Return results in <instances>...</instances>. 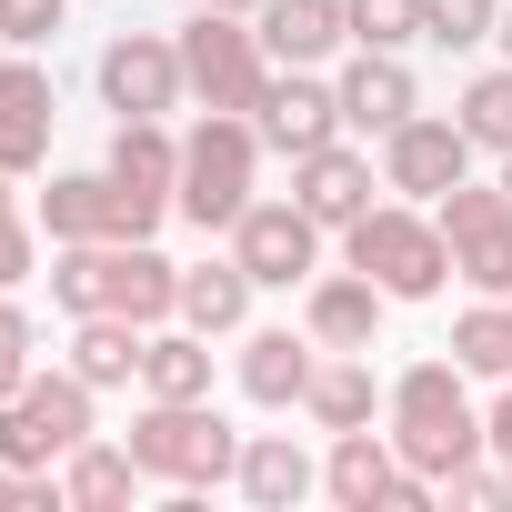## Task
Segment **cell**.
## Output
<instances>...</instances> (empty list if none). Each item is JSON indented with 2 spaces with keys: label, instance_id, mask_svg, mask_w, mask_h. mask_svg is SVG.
I'll return each mask as SVG.
<instances>
[{
  "label": "cell",
  "instance_id": "obj_26",
  "mask_svg": "<svg viewBox=\"0 0 512 512\" xmlns=\"http://www.w3.org/2000/svg\"><path fill=\"white\" fill-rule=\"evenodd\" d=\"M141 322H121V312H81L71 322V372L91 382V392H121V382H141Z\"/></svg>",
  "mask_w": 512,
  "mask_h": 512
},
{
  "label": "cell",
  "instance_id": "obj_5",
  "mask_svg": "<svg viewBox=\"0 0 512 512\" xmlns=\"http://www.w3.org/2000/svg\"><path fill=\"white\" fill-rule=\"evenodd\" d=\"M131 462L151 472V482H171V492H211V482H231L241 472V432L211 412V402H151L141 392V412H131Z\"/></svg>",
  "mask_w": 512,
  "mask_h": 512
},
{
  "label": "cell",
  "instance_id": "obj_7",
  "mask_svg": "<svg viewBox=\"0 0 512 512\" xmlns=\"http://www.w3.org/2000/svg\"><path fill=\"white\" fill-rule=\"evenodd\" d=\"M181 71H191V101L201 111H262V91H272V51H262V31H251L241 11H201L181 21Z\"/></svg>",
  "mask_w": 512,
  "mask_h": 512
},
{
  "label": "cell",
  "instance_id": "obj_40",
  "mask_svg": "<svg viewBox=\"0 0 512 512\" xmlns=\"http://www.w3.org/2000/svg\"><path fill=\"white\" fill-rule=\"evenodd\" d=\"M0 51H11V41H0Z\"/></svg>",
  "mask_w": 512,
  "mask_h": 512
},
{
  "label": "cell",
  "instance_id": "obj_4",
  "mask_svg": "<svg viewBox=\"0 0 512 512\" xmlns=\"http://www.w3.org/2000/svg\"><path fill=\"white\" fill-rule=\"evenodd\" d=\"M342 262L352 272H372L392 302H442V282H452V241H442V221L422 211V201H372L352 231H342Z\"/></svg>",
  "mask_w": 512,
  "mask_h": 512
},
{
  "label": "cell",
  "instance_id": "obj_31",
  "mask_svg": "<svg viewBox=\"0 0 512 512\" xmlns=\"http://www.w3.org/2000/svg\"><path fill=\"white\" fill-rule=\"evenodd\" d=\"M31 372H41V322H31L21 292H0V402H11Z\"/></svg>",
  "mask_w": 512,
  "mask_h": 512
},
{
  "label": "cell",
  "instance_id": "obj_22",
  "mask_svg": "<svg viewBox=\"0 0 512 512\" xmlns=\"http://www.w3.org/2000/svg\"><path fill=\"white\" fill-rule=\"evenodd\" d=\"M141 482H151V472L131 462V442H101V432H91V442L61 462V512H131Z\"/></svg>",
  "mask_w": 512,
  "mask_h": 512
},
{
  "label": "cell",
  "instance_id": "obj_12",
  "mask_svg": "<svg viewBox=\"0 0 512 512\" xmlns=\"http://www.w3.org/2000/svg\"><path fill=\"white\" fill-rule=\"evenodd\" d=\"M51 121H61V91L41 71V51H0V171L31 181L51 161Z\"/></svg>",
  "mask_w": 512,
  "mask_h": 512
},
{
  "label": "cell",
  "instance_id": "obj_25",
  "mask_svg": "<svg viewBox=\"0 0 512 512\" xmlns=\"http://www.w3.org/2000/svg\"><path fill=\"white\" fill-rule=\"evenodd\" d=\"M251 292H262V282H251L231 251H221V262H191V272H181V322L211 332V342H231V332L251 322Z\"/></svg>",
  "mask_w": 512,
  "mask_h": 512
},
{
  "label": "cell",
  "instance_id": "obj_13",
  "mask_svg": "<svg viewBox=\"0 0 512 512\" xmlns=\"http://www.w3.org/2000/svg\"><path fill=\"white\" fill-rule=\"evenodd\" d=\"M372 191H382V161L342 131V141H322V151H302L292 161V201L322 221V231H352L362 211H372Z\"/></svg>",
  "mask_w": 512,
  "mask_h": 512
},
{
  "label": "cell",
  "instance_id": "obj_9",
  "mask_svg": "<svg viewBox=\"0 0 512 512\" xmlns=\"http://www.w3.org/2000/svg\"><path fill=\"white\" fill-rule=\"evenodd\" d=\"M432 221H442V241H452V282H472V292L512 302V191L462 171V181L432 201Z\"/></svg>",
  "mask_w": 512,
  "mask_h": 512
},
{
  "label": "cell",
  "instance_id": "obj_33",
  "mask_svg": "<svg viewBox=\"0 0 512 512\" xmlns=\"http://www.w3.org/2000/svg\"><path fill=\"white\" fill-rule=\"evenodd\" d=\"M31 282H41V221L0 211V292H31Z\"/></svg>",
  "mask_w": 512,
  "mask_h": 512
},
{
  "label": "cell",
  "instance_id": "obj_1",
  "mask_svg": "<svg viewBox=\"0 0 512 512\" xmlns=\"http://www.w3.org/2000/svg\"><path fill=\"white\" fill-rule=\"evenodd\" d=\"M51 312L81 322V312H121L141 332L181 322V262H161L151 241H51Z\"/></svg>",
  "mask_w": 512,
  "mask_h": 512
},
{
  "label": "cell",
  "instance_id": "obj_32",
  "mask_svg": "<svg viewBox=\"0 0 512 512\" xmlns=\"http://www.w3.org/2000/svg\"><path fill=\"white\" fill-rule=\"evenodd\" d=\"M71 31V0H0V41L11 51H51Z\"/></svg>",
  "mask_w": 512,
  "mask_h": 512
},
{
  "label": "cell",
  "instance_id": "obj_6",
  "mask_svg": "<svg viewBox=\"0 0 512 512\" xmlns=\"http://www.w3.org/2000/svg\"><path fill=\"white\" fill-rule=\"evenodd\" d=\"M91 432H101V392L71 362L61 372H31L11 402H0V462H21V472H61Z\"/></svg>",
  "mask_w": 512,
  "mask_h": 512
},
{
  "label": "cell",
  "instance_id": "obj_20",
  "mask_svg": "<svg viewBox=\"0 0 512 512\" xmlns=\"http://www.w3.org/2000/svg\"><path fill=\"white\" fill-rule=\"evenodd\" d=\"M101 171H111L121 191H141V201H171V191H181V131H171V121H111ZM171 221H181V211H171Z\"/></svg>",
  "mask_w": 512,
  "mask_h": 512
},
{
  "label": "cell",
  "instance_id": "obj_2",
  "mask_svg": "<svg viewBox=\"0 0 512 512\" xmlns=\"http://www.w3.org/2000/svg\"><path fill=\"white\" fill-rule=\"evenodd\" d=\"M382 432H392V452H402L412 472H432V482L492 452V432H482V402H472V372H462L452 352H432V362H402V372H392Z\"/></svg>",
  "mask_w": 512,
  "mask_h": 512
},
{
  "label": "cell",
  "instance_id": "obj_14",
  "mask_svg": "<svg viewBox=\"0 0 512 512\" xmlns=\"http://www.w3.org/2000/svg\"><path fill=\"white\" fill-rule=\"evenodd\" d=\"M251 131H262V151L302 161V151L342 141V91H332L322 71H272V91H262V111H251Z\"/></svg>",
  "mask_w": 512,
  "mask_h": 512
},
{
  "label": "cell",
  "instance_id": "obj_11",
  "mask_svg": "<svg viewBox=\"0 0 512 512\" xmlns=\"http://www.w3.org/2000/svg\"><path fill=\"white\" fill-rule=\"evenodd\" d=\"M382 151V191H402V201H442L462 171H472V131L452 121V111H412L392 141H372Z\"/></svg>",
  "mask_w": 512,
  "mask_h": 512
},
{
  "label": "cell",
  "instance_id": "obj_8",
  "mask_svg": "<svg viewBox=\"0 0 512 512\" xmlns=\"http://www.w3.org/2000/svg\"><path fill=\"white\" fill-rule=\"evenodd\" d=\"M91 91H101V111H121V121H171V111L191 101L181 31H111L101 61H91Z\"/></svg>",
  "mask_w": 512,
  "mask_h": 512
},
{
  "label": "cell",
  "instance_id": "obj_16",
  "mask_svg": "<svg viewBox=\"0 0 512 512\" xmlns=\"http://www.w3.org/2000/svg\"><path fill=\"white\" fill-rule=\"evenodd\" d=\"M332 91H342V131H352V141H392V131L422 111L402 51H352V61L332 71Z\"/></svg>",
  "mask_w": 512,
  "mask_h": 512
},
{
  "label": "cell",
  "instance_id": "obj_21",
  "mask_svg": "<svg viewBox=\"0 0 512 512\" xmlns=\"http://www.w3.org/2000/svg\"><path fill=\"white\" fill-rule=\"evenodd\" d=\"M382 402H392V382H372V352H322V372L302 392L312 432H362V422H382Z\"/></svg>",
  "mask_w": 512,
  "mask_h": 512
},
{
  "label": "cell",
  "instance_id": "obj_15",
  "mask_svg": "<svg viewBox=\"0 0 512 512\" xmlns=\"http://www.w3.org/2000/svg\"><path fill=\"white\" fill-rule=\"evenodd\" d=\"M382 312H392V292L372 282V272H312L302 282V332L322 342V352H372L382 342Z\"/></svg>",
  "mask_w": 512,
  "mask_h": 512
},
{
  "label": "cell",
  "instance_id": "obj_30",
  "mask_svg": "<svg viewBox=\"0 0 512 512\" xmlns=\"http://www.w3.org/2000/svg\"><path fill=\"white\" fill-rule=\"evenodd\" d=\"M352 11V51H412L422 41V0H342Z\"/></svg>",
  "mask_w": 512,
  "mask_h": 512
},
{
  "label": "cell",
  "instance_id": "obj_24",
  "mask_svg": "<svg viewBox=\"0 0 512 512\" xmlns=\"http://www.w3.org/2000/svg\"><path fill=\"white\" fill-rule=\"evenodd\" d=\"M141 392H151V402H211V332L161 322V332L141 342Z\"/></svg>",
  "mask_w": 512,
  "mask_h": 512
},
{
  "label": "cell",
  "instance_id": "obj_10",
  "mask_svg": "<svg viewBox=\"0 0 512 512\" xmlns=\"http://www.w3.org/2000/svg\"><path fill=\"white\" fill-rule=\"evenodd\" d=\"M231 262L262 282V292H302V282L322 272V221H312L302 201H251V211L231 221Z\"/></svg>",
  "mask_w": 512,
  "mask_h": 512
},
{
  "label": "cell",
  "instance_id": "obj_19",
  "mask_svg": "<svg viewBox=\"0 0 512 512\" xmlns=\"http://www.w3.org/2000/svg\"><path fill=\"white\" fill-rule=\"evenodd\" d=\"M231 482H241L251 512H292V502L322 492V462H312L292 432H241V472H231Z\"/></svg>",
  "mask_w": 512,
  "mask_h": 512
},
{
  "label": "cell",
  "instance_id": "obj_3",
  "mask_svg": "<svg viewBox=\"0 0 512 512\" xmlns=\"http://www.w3.org/2000/svg\"><path fill=\"white\" fill-rule=\"evenodd\" d=\"M251 201H262V131H251V111H201L181 131V191H171V211L191 231H231Z\"/></svg>",
  "mask_w": 512,
  "mask_h": 512
},
{
  "label": "cell",
  "instance_id": "obj_37",
  "mask_svg": "<svg viewBox=\"0 0 512 512\" xmlns=\"http://www.w3.org/2000/svg\"><path fill=\"white\" fill-rule=\"evenodd\" d=\"M502 61H512V0H502Z\"/></svg>",
  "mask_w": 512,
  "mask_h": 512
},
{
  "label": "cell",
  "instance_id": "obj_35",
  "mask_svg": "<svg viewBox=\"0 0 512 512\" xmlns=\"http://www.w3.org/2000/svg\"><path fill=\"white\" fill-rule=\"evenodd\" d=\"M482 432H492V462H502V472H512V382H502V392H492V412H482Z\"/></svg>",
  "mask_w": 512,
  "mask_h": 512
},
{
  "label": "cell",
  "instance_id": "obj_23",
  "mask_svg": "<svg viewBox=\"0 0 512 512\" xmlns=\"http://www.w3.org/2000/svg\"><path fill=\"white\" fill-rule=\"evenodd\" d=\"M41 231H51V241H121V191H111V171H51Z\"/></svg>",
  "mask_w": 512,
  "mask_h": 512
},
{
  "label": "cell",
  "instance_id": "obj_34",
  "mask_svg": "<svg viewBox=\"0 0 512 512\" xmlns=\"http://www.w3.org/2000/svg\"><path fill=\"white\" fill-rule=\"evenodd\" d=\"M442 502H462V512H502V502H512V472H502V462H462V472H442Z\"/></svg>",
  "mask_w": 512,
  "mask_h": 512
},
{
  "label": "cell",
  "instance_id": "obj_18",
  "mask_svg": "<svg viewBox=\"0 0 512 512\" xmlns=\"http://www.w3.org/2000/svg\"><path fill=\"white\" fill-rule=\"evenodd\" d=\"M241 402H262V412H302L312 372H322V342L312 332H241Z\"/></svg>",
  "mask_w": 512,
  "mask_h": 512
},
{
  "label": "cell",
  "instance_id": "obj_39",
  "mask_svg": "<svg viewBox=\"0 0 512 512\" xmlns=\"http://www.w3.org/2000/svg\"><path fill=\"white\" fill-rule=\"evenodd\" d=\"M181 11H201V0H181Z\"/></svg>",
  "mask_w": 512,
  "mask_h": 512
},
{
  "label": "cell",
  "instance_id": "obj_28",
  "mask_svg": "<svg viewBox=\"0 0 512 512\" xmlns=\"http://www.w3.org/2000/svg\"><path fill=\"white\" fill-rule=\"evenodd\" d=\"M452 121L472 131V151H492V161H502V151H512V61H502V71H472V81H462V101H452Z\"/></svg>",
  "mask_w": 512,
  "mask_h": 512
},
{
  "label": "cell",
  "instance_id": "obj_17",
  "mask_svg": "<svg viewBox=\"0 0 512 512\" xmlns=\"http://www.w3.org/2000/svg\"><path fill=\"white\" fill-rule=\"evenodd\" d=\"M251 31H262V51L282 71H322V61L352 51V11H342V0H262Z\"/></svg>",
  "mask_w": 512,
  "mask_h": 512
},
{
  "label": "cell",
  "instance_id": "obj_29",
  "mask_svg": "<svg viewBox=\"0 0 512 512\" xmlns=\"http://www.w3.org/2000/svg\"><path fill=\"white\" fill-rule=\"evenodd\" d=\"M422 41H432V51H482V41H502V0H422Z\"/></svg>",
  "mask_w": 512,
  "mask_h": 512
},
{
  "label": "cell",
  "instance_id": "obj_27",
  "mask_svg": "<svg viewBox=\"0 0 512 512\" xmlns=\"http://www.w3.org/2000/svg\"><path fill=\"white\" fill-rule=\"evenodd\" d=\"M472 382H512V302H492V292H472V312L452 322V342H442Z\"/></svg>",
  "mask_w": 512,
  "mask_h": 512
},
{
  "label": "cell",
  "instance_id": "obj_36",
  "mask_svg": "<svg viewBox=\"0 0 512 512\" xmlns=\"http://www.w3.org/2000/svg\"><path fill=\"white\" fill-rule=\"evenodd\" d=\"M0 211H21V181H11V171H0Z\"/></svg>",
  "mask_w": 512,
  "mask_h": 512
},
{
  "label": "cell",
  "instance_id": "obj_38",
  "mask_svg": "<svg viewBox=\"0 0 512 512\" xmlns=\"http://www.w3.org/2000/svg\"><path fill=\"white\" fill-rule=\"evenodd\" d=\"M492 181H502V191H512V151H502V171H492Z\"/></svg>",
  "mask_w": 512,
  "mask_h": 512
}]
</instances>
